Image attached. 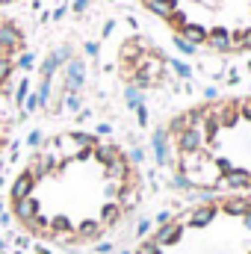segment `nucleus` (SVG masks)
Listing matches in <instances>:
<instances>
[{
	"label": "nucleus",
	"mask_w": 251,
	"mask_h": 254,
	"mask_svg": "<svg viewBox=\"0 0 251 254\" xmlns=\"http://www.w3.org/2000/svg\"><path fill=\"white\" fill-rule=\"evenodd\" d=\"M133 254H251V195H213L166 219Z\"/></svg>",
	"instance_id": "2"
},
{
	"label": "nucleus",
	"mask_w": 251,
	"mask_h": 254,
	"mask_svg": "<svg viewBox=\"0 0 251 254\" xmlns=\"http://www.w3.org/2000/svg\"><path fill=\"white\" fill-rule=\"evenodd\" d=\"M18 101L12 98V80H0V154L9 145V130L15 125V119H12V107Z\"/></svg>",
	"instance_id": "4"
},
{
	"label": "nucleus",
	"mask_w": 251,
	"mask_h": 254,
	"mask_svg": "<svg viewBox=\"0 0 251 254\" xmlns=\"http://www.w3.org/2000/svg\"><path fill=\"white\" fill-rule=\"evenodd\" d=\"M122 71L133 89H151L163 80L166 63L157 51H151L142 39H130L122 48Z\"/></svg>",
	"instance_id": "3"
},
{
	"label": "nucleus",
	"mask_w": 251,
	"mask_h": 254,
	"mask_svg": "<svg viewBox=\"0 0 251 254\" xmlns=\"http://www.w3.org/2000/svg\"><path fill=\"white\" fill-rule=\"evenodd\" d=\"M142 178L133 157L92 133H60L36 145L15 175L6 204L39 243L83 249L119 231L136 210Z\"/></svg>",
	"instance_id": "1"
}]
</instances>
